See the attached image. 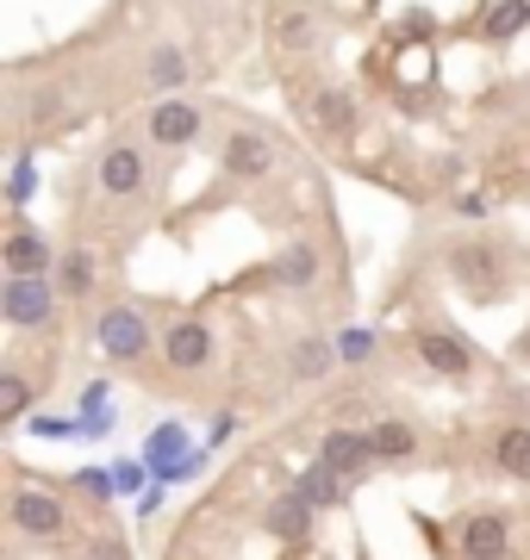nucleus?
<instances>
[{"label": "nucleus", "mask_w": 530, "mask_h": 560, "mask_svg": "<svg viewBox=\"0 0 530 560\" xmlns=\"http://www.w3.org/2000/svg\"><path fill=\"white\" fill-rule=\"evenodd\" d=\"M0 312H7V324H20V330L50 324V312H57V287H50V275H13L7 280V293H0Z\"/></svg>", "instance_id": "nucleus-1"}, {"label": "nucleus", "mask_w": 530, "mask_h": 560, "mask_svg": "<svg viewBox=\"0 0 530 560\" xmlns=\"http://www.w3.org/2000/svg\"><path fill=\"white\" fill-rule=\"evenodd\" d=\"M94 337H101V349H106L113 361H138L143 342H150V330H143V318L131 312V305H113V312L94 324Z\"/></svg>", "instance_id": "nucleus-2"}, {"label": "nucleus", "mask_w": 530, "mask_h": 560, "mask_svg": "<svg viewBox=\"0 0 530 560\" xmlns=\"http://www.w3.org/2000/svg\"><path fill=\"white\" fill-rule=\"evenodd\" d=\"M163 355H169V368H200L206 355H212V330H206L200 318H182V324H169L163 330Z\"/></svg>", "instance_id": "nucleus-3"}, {"label": "nucleus", "mask_w": 530, "mask_h": 560, "mask_svg": "<svg viewBox=\"0 0 530 560\" xmlns=\"http://www.w3.org/2000/svg\"><path fill=\"white\" fill-rule=\"evenodd\" d=\"M13 529H25V536H57L62 529V504L50 499V492H13Z\"/></svg>", "instance_id": "nucleus-4"}, {"label": "nucleus", "mask_w": 530, "mask_h": 560, "mask_svg": "<svg viewBox=\"0 0 530 560\" xmlns=\"http://www.w3.org/2000/svg\"><path fill=\"white\" fill-rule=\"evenodd\" d=\"M268 162H275V150H268L263 131H231V143H224V168H231L238 180L268 175Z\"/></svg>", "instance_id": "nucleus-5"}, {"label": "nucleus", "mask_w": 530, "mask_h": 560, "mask_svg": "<svg viewBox=\"0 0 530 560\" xmlns=\"http://www.w3.org/2000/svg\"><path fill=\"white\" fill-rule=\"evenodd\" d=\"M449 275L462 280L469 293H493V280H499V261H493V249L469 243V249H449Z\"/></svg>", "instance_id": "nucleus-6"}, {"label": "nucleus", "mask_w": 530, "mask_h": 560, "mask_svg": "<svg viewBox=\"0 0 530 560\" xmlns=\"http://www.w3.org/2000/svg\"><path fill=\"white\" fill-rule=\"evenodd\" d=\"M101 187L113 194V200H125V194H138V187H143V156L131 150V143L106 150V162H101Z\"/></svg>", "instance_id": "nucleus-7"}, {"label": "nucleus", "mask_w": 530, "mask_h": 560, "mask_svg": "<svg viewBox=\"0 0 530 560\" xmlns=\"http://www.w3.org/2000/svg\"><path fill=\"white\" fill-rule=\"evenodd\" d=\"M511 548V523L506 517H474L469 529H462V555L469 560H499Z\"/></svg>", "instance_id": "nucleus-8"}, {"label": "nucleus", "mask_w": 530, "mask_h": 560, "mask_svg": "<svg viewBox=\"0 0 530 560\" xmlns=\"http://www.w3.org/2000/svg\"><path fill=\"white\" fill-rule=\"evenodd\" d=\"M418 355H425L437 374H449V381L469 374V349H462L456 337H443V330H418Z\"/></svg>", "instance_id": "nucleus-9"}, {"label": "nucleus", "mask_w": 530, "mask_h": 560, "mask_svg": "<svg viewBox=\"0 0 530 560\" xmlns=\"http://www.w3.org/2000/svg\"><path fill=\"white\" fill-rule=\"evenodd\" d=\"M194 131H200V113H194V106H182V101H169V106H157V113H150V138H157V143H187Z\"/></svg>", "instance_id": "nucleus-10"}, {"label": "nucleus", "mask_w": 530, "mask_h": 560, "mask_svg": "<svg viewBox=\"0 0 530 560\" xmlns=\"http://www.w3.org/2000/svg\"><path fill=\"white\" fill-rule=\"evenodd\" d=\"M312 125H319V131H331V138H344L349 125H356V101H349V94H337V88L312 94Z\"/></svg>", "instance_id": "nucleus-11"}, {"label": "nucleus", "mask_w": 530, "mask_h": 560, "mask_svg": "<svg viewBox=\"0 0 530 560\" xmlns=\"http://www.w3.org/2000/svg\"><path fill=\"white\" fill-rule=\"evenodd\" d=\"M7 268H13V275H44V268H50V249H44V237H32V231H13V237H7Z\"/></svg>", "instance_id": "nucleus-12"}, {"label": "nucleus", "mask_w": 530, "mask_h": 560, "mask_svg": "<svg viewBox=\"0 0 530 560\" xmlns=\"http://www.w3.org/2000/svg\"><path fill=\"white\" fill-rule=\"evenodd\" d=\"M368 455H375V442H368V436H349V430L325 436V467H337V474H356Z\"/></svg>", "instance_id": "nucleus-13"}, {"label": "nucleus", "mask_w": 530, "mask_h": 560, "mask_svg": "<svg viewBox=\"0 0 530 560\" xmlns=\"http://www.w3.org/2000/svg\"><path fill=\"white\" fill-rule=\"evenodd\" d=\"M344 474H337V467H325V460H319V467H307V474H300V486H293V492H300V499L312 504V511H319V504H337V492H344Z\"/></svg>", "instance_id": "nucleus-14"}, {"label": "nucleus", "mask_w": 530, "mask_h": 560, "mask_svg": "<svg viewBox=\"0 0 530 560\" xmlns=\"http://www.w3.org/2000/svg\"><path fill=\"white\" fill-rule=\"evenodd\" d=\"M307 523H312V504L300 499V492H287L281 504H275V511H268V529H275V536H307Z\"/></svg>", "instance_id": "nucleus-15"}, {"label": "nucleus", "mask_w": 530, "mask_h": 560, "mask_svg": "<svg viewBox=\"0 0 530 560\" xmlns=\"http://www.w3.org/2000/svg\"><path fill=\"white\" fill-rule=\"evenodd\" d=\"M499 467H506L511 480H530V430H499Z\"/></svg>", "instance_id": "nucleus-16"}, {"label": "nucleus", "mask_w": 530, "mask_h": 560, "mask_svg": "<svg viewBox=\"0 0 530 560\" xmlns=\"http://www.w3.org/2000/svg\"><path fill=\"white\" fill-rule=\"evenodd\" d=\"M368 442H375V455L381 460H400V455H412V448H418V436H412L406 423H375V430H368Z\"/></svg>", "instance_id": "nucleus-17"}, {"label": "nucleus", "mask_w": 530, "mask_h": 560, "mask_svg": "<svg viewBox=\"0 0 530 560\" xmlns=\"http://www.w3.org/2000/svg\"><path fill=\"white\" fill-rule=\"evenodd\" d=\"M312 275H319V256H312L307 243H300V249H287V256L275 261V280H287V287H307Z\"/></svg>", "instance_id": "nucleus-18"}, {"label": "nucleus", "mask_w": 530, "mask_h": 560, "mask_svg": "<svg viewBox=\"0 0 530 560\" xmlns=\"http://www.w3.org/2000/svg\"><path fill=\"white\" fill-rule=\"evenodd\" d=\"M88 287H94V256L76 249V256L62 261V293H88Z\"/></svg>", "instance_id": "nucleus-19"}, {"label": "nucleus", "mask_w": 530, "mask_h": 560, "mask_svg": "<svg viewBox=\"0 0 530 560\" xmlns=\"http://www.w3.org/2000/svg\"><path fill=\"white\" fill-rule=\"evenodd\" d=\"M20 418H25V381L0 374V423H20Z\"/></svg>", "instance_id": "nucleus-20"}, {"label": "nucleus", "mask_w": 530, "mask_h": 560, "mask_svg": "<svg viewBox=\"0 0 530 560\" xmlns=\"http://www.w3.org/2000/svg\"><path fill=\"white\" fill-rule=\"evenodd\" d=\"M275 38H281L287 50H307V44H312V20H307V13H281V20H275Z\"/></svg>", "instance_id": "nucleus-21"}, {"label": "nucleus", "mask_w": 530, "mask_h": 560, "mask_svg": "<svg viewBox=\"0 0 530 560\" xmlns=\"http://www.w3.org/2000/svg\"><path fill=\"white\" fill-rule=\"evenodd\" d=\"M157 75H163V88H175V75H182V57H175V50H157Z\"/></svg>", "instance_id": "nucleus-22"}, {"label": "nucleus", "mask_w": 530, "mask_h": 560, "mask_svg": "<svg viewBox=\"0 0 530 560\" xmlns=\"http://www.w3.org/2000/svg\"><path fill=\"white\" fill-rule=\"evenodd\" d=\"M32 194V162H20V175H13V200H25Z\"/></svg>", "instance_id": "nucleus-23"}]
</instances>
